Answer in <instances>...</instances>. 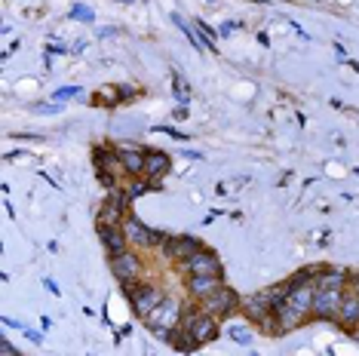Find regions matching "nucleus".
I'll list each match as a JSON object with an SVG mask.
<instances>
[{
    "label": "nucleus",
    "instance_id": "15",
    "mask_svg": "<svg viewBox=\"0 0 359 356\" xmlns=\"http://www.w3.org/2000/svg\"><path fill=\"white\" fill-rule=\"evenodd\" d=\"M338 326H344V329H354L359 326V295L356 292H344V298H341V311H338Z\"/></svg>",
    "mask_w": 359,
    "mask_h": 356
},
{
    "label": "nucleus",
    "instance_id": "9",
    "mask_svg": "<svg viewBox=\"0 0 359 356\" xmlns=\"http://www.w3.org/2000/svg\"><path fill=\"white\" fill-rule=\"evenodd\" d=\"M163 258H172V261H187V258H194V255L200 252V240L197 236H191V234H178V236H166V240H163Z\"/></svg>",
    "mask_w": 359,
    "mask_h": 356
},
{
    "label": "nucleus",
    "instance_id": "21",
    "mask_svg": "<svg viewBox=\"0 0 359 356\" xmlns=\"http://www.w3.org/2000/svg\"><path fill=\"white\" fill-rule=\"evenodd\" d=\"M231 338L237 341V344H252V332H249V329H231Z\"/></svg>",
    "mask_w": 359,
    "mask_h": 356
},
{
    "label": "nucleus",
    "instance_id": "8",
    "mask_svg": "<svg viewBox=\"0 0 359 356\" xmlns=\"http://www.w3.org/2000/svg\"><path fill=\"white\" fill-rule=\"evenodd\" d=\"M240 311H243V316L249 322L264 326V332H267V326H270V322L277 326V311H273V304L264 298V292H255V295H249V298H243Z\"/></svg>",
    "mask_w": 359,
    "mask_h": 356
},
{
    "label": "nucleus",
    "instance_id": "16",
    "mask_svg": "<svg viewBox=\"0 0 359 356\" xmlns=\"http://www.w3.org/2000/svg\"><path fill=\"white\" fill-rule=\"evenodd\" d=\"M169 166H172V160L163 151H148L145 154V178H163L169 173Z\"/></svg>",
    "mask_w": 359,
    "mask_h": 356
},
{
    "label": "nucleus",
    "instance_id": "5",
    "mask_svg": "<svg viewBox=\"0 0 359 356\" xmlns=\"http://www.w3.org/2000/svg\"><path fill=\"white\" fill-rule=\"evenodd\" d=\"M123 234H126V240L132 243L135 249H157V246H163V240H166V234H160V230H154V227H148L145 221H139L135 215H129L126 221H123Z\"/></svg>",
    "mask_w": 359,
    "mask_h": 356
},
{
    "label": "nucleus",
    "instance_id": "20",
    "mask_svg": "<svg viewBox=\"0 0 359 356\" xmlns=\"http://www.w3.org/2000/svg\"><path fill=\"white\" fill-rule=\"evenodd\" d=\"M154 188H157V184H151V181H132V184H129V190H126V194L135 200V197H139V194H145V190H154Z\"/></svg>",
    "mask_w": 359,
    "mask_h": 356
},
{
    "label": "nucleus",
    "instance_id": "13",
    "mask_svg": "<svg viewBox=\"0 0 359 356\" xmlns=\"http://www.w3.org/2000/svg\"><path fill=\"white\" fill-rule=\"evenodd\" d=\"M99 240H102L104 252H108L111 258L123 255V252H126V246H129V240H126V234H123V227H102V224H99Z\"/></svg>",
    "mask_w": 359,
    "mask_h": 356
},
{
    "label": "nucleus",
    "instance_id": "14",
    "mask_svg": "<svg viewBox=\"0 0 359 356\" xmlns=\"http://www.w3.org/2000/svg\"><path fill=\"white\" fill-rule=\"evenodd\" d=\"M221 286H224V276H187V292H191L197 301L215 295Z\"/></svg>",
    "mask_w": 359,
    "mask_h": 356
},
{
    "label": "nucleus",
    "instance_id": "1",
    "mask_svg": "<svg viewBox=\"0 0 359 356\" xmlns=\"http://www.w3.org/2000/svg\"><path fill=\"white\" fill-rule=\"evenodd\" d=\"M313 295H316V282H292V292L277 311V332L286 335L292 329L304 326V320L313 316Z\"/></svg>",
    "mask_w": 359,
    "mask_h": 356
},
{
    "label": "nucleus",
    "instance_id": "12",
    "mask_svg": "<svg viewBox=\"0 0 359 356\" xmlns=\"http://www.w3.org/2000/svg\"><path fill=\"white\" fill-rule=\"evenodd\" d=\"M181 274L185 276H221V261L215 252L209 249H200L194 258L181 261Z\"/></svg>",
    "mask_w": 359,
    "mask_h": 356
},
{
    "label": "nucleus",
    "instance_id": "27",
    "mask_svg": "<svg viewBox=\"0 0 359 356\" xmlns=\"http://www.w3.org/2000/svg\"><path fill=\"white\" fill-rule=\"evenodd\" d=\"M120 3H135V0H120Z\"/></svg>",
    "mask_w": 359,
    "mask_h": 356
},
{
    "label": "nucleus",
    "instance_id": "4",
    "mask_svg": "<svg viewBox=\"0 0 359 356\" xmlns=\"http://www.w3.org/2000/svg\"><path fill=\"white\" fill-rule=\"evenodd\" d=\"M129 203H132V197L126 190H111V197L102 203L99 215H95V221L102 227H123V221L129 219Z\"/></svg>",
    "mask_w": 359,
    "mask_h": 356
},
{
    "label": "nucleus",
    "instance_id": "7",
    "mask_svg": "<svg viewBox=\"0 0 359 356\" xmlns=\"http://www.w3.org/2000/svg\"><path fill=\"white\" fill-rule=\"evenodd\" d=\"M111 274L114 280L123 286V292H129L132 286H139V276H141V258L135 252H123L117 258H111Z\"/></svg>",
    "mask_w": 359,
    "mask_h": 356
},
{
    "label": "nucleus",
    "instance_id": "26",
    "mask_svg": "<svg viewBox=\"0 0 359 356\" xmlns=\"http://www.w3.org/2000/svg\"><path fill=\"white\" fill-rule=\"evenodd\" d=\"M354 292L359 295V276H354Z\"/></svg>",
    "mask_w": 359,
    "mask_h": 356
},
{
    "label": "nucleus",
    "instance_id": "6",
    "mask_svg": "<svg viewBox=\"0 0 359 356\" xmlns=\"http://www.w3.org/2000/svg\"><path fill=\"white\" fill-rule=\"evenodd\" d=\"M240 304H243V298H240L231 286H221L215 295H209V298L200 301V307H203L206 313H212L215 320H227L231 313L240 311Z\"/></svg>",
    "mask_w": 359,
    "mask_h": 356
},
{
    "label": "nucleus",
    "instance_id": "2",
    "mask_svg": "<svg viewBox=\"0 0 359 356\" xmlns=\"http://www.w3.org/2000/svg\"><path fill=\"white\" fill-rule=\"evenodd\" d=\"M178 332L185 335L194 347L212 344V341L218 338V320H215L212 313H206L203 307H197V311H187L185 316H181Z\"/></svg>",
    "mask_w": 359,
    "mask_h": 356
},
{
    "label": "nucleus",
    "instance_id": "17",
    "mask_svg": "<svg viewBox=\"0 0 359 356\" xmlns=\"http://www.w3.org/2000/svg\"><path fill=\"white\" fill-rule=\"evenodd\" d=\"M316 286L319 289H347V274L341 267H323L316 274Z\"/></svg>",
    "mask_w": 359,
    "mask_h": 356
},
{
    "label": "nucleus",
    "instance_id": "3",
    "mask_svg": "<svg viewBox=\"0 0 359 356\" xmlns=\"http://www.w3.org/2000/svg\"><path fill=\"white\" fill-rule=\"evenodd\" d=\"M181 316H185L181 313V301L175 298V295H166V298L145 316V326L151 329L154 335H160L163 341H169V335L181 326Z\"/></svg>",
    "mask_w": 359,
    "mask_h": 356
},
{
    "label": "nucleus",
    "instance_id": "11",
    "mask_svg": "<svg viewBox=\"0 0 359 356\" xmlns=\"http://www.w3.org/2000/svg\"><path fill=\"white\" fill-rule=\"evenodd\" d=\"M347 289H319L313 295V316L316 320H338V311H341V298Z\"/></svg>",
    "mask_w": 359,
    "mask_h": 356
},
{
    "label": "nucleus",
    "instance_id": "10",
    "mask_svg": "<svg viewBox=\"0 0 359 356\" xmlns=\"http://www.w3.org/2000/svg\"><path fill=\"white\" fill-rule=\"evenodd\" d=\"M126 295H129V304H132L135 316H141V320H145V316L151 313L163 298H166L160 289H157V286H148V282H139V286H132Z\"/></svg>",
    "mask_w": 359,
    "mask_h": 356
},
{
    "label": "nucleus",
    "instance_id": "22",
    "mask_svg": "<svg viewBox=\"0 0 359 356\" xmlns=\"http://www.w3.org/2000/svg\"><path fill=\"white\" fill-rule=\"evenodd\" d=\"M71 19H77V22H89V19H93V12L83 10V6H74V10H71Z\"/></svg>",
    "mask_w": 359,
    "mask_h": 356
},
{
    "label": "nucleus",
    "instance_id": "18",
    "mask_svg": "<svg viewBox=\"0 0 359 356\" xmlns=\"http://www.w3.org/2000/svg\"><path fill=\"white\" fill-rule=\"evenodd\" d=\"M117 154H120V163H123V169H126L129 175H145V154H141V151L120 148Z\"/></svg>",
    "mask_w": 359,
    "mask_h": 356
},
{
    "label": "nucleus",
    "instance_id": "24",
    "mask_svg": "<svg viewBox=\"0 0 359 356\" xmlns=\"http://www.w3.org/2000/svg\"><path fill=\"white\" fill-rule=\"evenodd\" d=\"M77 92H80L77 87H65V89H58V92H56V98H74Z\"/></svg>",
    "mask_w": 359,
    "mask_h": 356
},
{
    "label": "nucleus",
    "instance_id": "25",
    "mask_svg": "<svg viewBox=\"0 0 359 356\" xmlns=\"http://www.w3.org/2000/svg\"><path fill=\"white\" fill-rule=\"evenodd\" d=\"M43 286H47V289H49V292H52V295H58V286H56V282H52V280H49V276H43Z\"/></svg>",
    "mask_w": 359,
    "mask_h": 356
},
{
    "label": "nucleus",
    "instance_id": "19",
    "mask_svg": "<svg viewBox=\"0 0 359 356\" xmlns=\"http://www.w3.org/2000/svg\"><path fill=\"white\" fill-rule=\"evenodd\" d=\"M172 89H175V98H178L181 104H191V89H187V80L181 74L172 77Z\"/></svg>",
    "mask_w": 359,
    "mask_h": 356
},
{
    "label": "nucleus",
    "instance_id": "23",
    "mask_svg": "<svg viewBox=\"0 0 359 356\" xmlns=\"http://www.w3.org/2000/svg\"><path fill=\"white\" fill-rule=\"evenodd\" d=\"M0 356H22V353H19L10 341H3V344H0Z\"/></svg>",
    "mask_w": 359,
    "mask_h": 356
}]
</instances>
